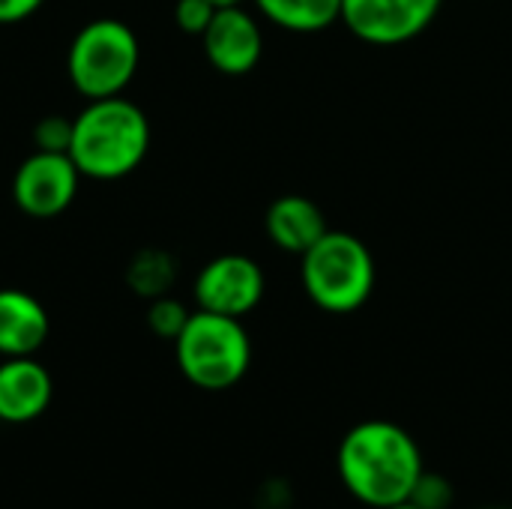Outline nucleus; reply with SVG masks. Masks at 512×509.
<instances>
[{"label": "nucleus", "instance_id": "20e7f679", "mask_svg": "<svg viewBox=\"0 0 512 509\" xmlns=\"http://www.w3.org/2000/svg\"><path fill=\"white\" fill-rule=\"evenodd\" d=\"M174 357L180 375L192 387L222 393L246 378L252 366V339L243 327V318L198 309L174 339Z\"/></svg>", "mask_w": 512, "mask_h": 509}, {"label": "nucleus", "instance_id": "9d476101", "mask_svg": "<svg viewBox=\"0 0 512 509\" xmlns=\"http://www.w3.org/2000/svg\"><path fill=\"white\" fill-rule=\"evenodd\" d=\"M54 399L51 372L36 357H3L0 363V423H33Z\"/></svg>", "mask_w": 512, "mask_h": 509}, {"label": "nucleus", "instance_id": "9b49d317", "mask_svg": "<svg viewBox=\"0 0 512 509\" xmlns=\"http://www.w3.org/2000/svg\"><path fill=\"white\" fill-rule=\"evenodd\" d=\"M264 231L288 255L309 252L327 231V216L318 201L309 195H279L264 216Z\"/></svg>", "mask_w": 512, "mask_h": 509}, {"label": "nucleus", "instance_id": "2eb2a0df", "mask_svg": "<svg viewBox=\"0 0 512 509\" xmlns=\"http://www.w3.org/2000/svg\"><path fill=\"white\" fill-rule=\"evenodd\" d=\"M189 315L192 312L180 300H174L171 294H162V297H153V303L147 309V327L153 330V336L174 342L183 333Z\"/></svg>", "mask_w": 512, "mask_h": 509}, {"label": "nucleus", "instance_id": "7ed1b4c3", "mask_svg": "<svg viewBox=\"0 0 512 509\" xmlns=\"http://www.w3.org/2000/svg\"><path fill=\"white\" fill-rule=\"evenodd\" d=\"M378 267L372 249L348 231H327L300 255V282L306 297L330 315L363 309L375 291Z\"/></svg>", "mask_w": 512, "mask_h": 509}, {"label": "nucleus", "instance_id": "aec40b11", "mask_svg": "<svg viewBox=\"0 0 512 509\" xmlns=\"http://www.w3.org/2000/svg\"><path fill=\"white\" fill-rule=\"evenodd\" d=\"M210 3H216V6H240L246 0H210Z\"/></svg>", "mask_w": 512, "mask_h": 509}, {"label": "nucleus", "instance_id": "f8f14e48", "mask_svg": "<svg viewBox=\"0 0 512 509\" xmlns=\"http://www.w3.org/2000/svg\"><path fill=\"white\" fill-rule=\"evenodd\" d=\"M51 330L45 306L18 288L0 291V357H36Z\"/></svg>", "mask_w": 512, "mask_h": 509}, {"label": "nucleus", "instance_id": "39448f33", "mask_svg": "<svg viewBox=\"0 0 512 509\" xmlns=\"http://www.w3.org/2000/svg\"><path fill=\"white\" fill-rule=\"evenodd\" d=\"M141 48L129 24L117 18L87 21L69 45V81L87 99L120 96L138 72Z\"/></svg>", "mask_w": 512, "mask_h": 509}, {"label": "nucleus", "instance_id": "dca6fc26", "mask_svg": "<svg viewBox=\"0 0 512 509\" xmlns=\"http://www.w3.org/2000/svg\"><path fill=\"white\" fill-rule=\"evenodd\" d=\"M408 501L420 509H450L453 507V483L438 471H423Z\"/></svg>", "mask_w": 512, "mask_h": 509}, {"label": "nucleus", "instance_id": "6e6552de", "mask_svg": "<svg viewBox=\"0 0 512 509\" xmlns=\"http://www.w3.org/2000/svg\"><path fill=\"white\" fill-rule=\"evenodd\" d=\"M264 270L249 255H219L195 276V303L204 312L246 318L264 297Z\"/></svg>", "mask_w": 512, "mask_h": 509}, {"label": "nucleus", "instance_id": "1a4fd4ad", "mask_svg": "<svg viewBox=\"0 0 512 509\" xmlns=\"http://www.w3.org/2000/svg\"><path fill=\"white\" fill-rule=\"evenodd\" d=\"M201 45L216 72L249 75L264 54V33L255 15L243 9V3L219 6L210 27L201 36Z\"/></svg>", "mask_w": 512, "mask_h": 509}, {"label": "nucleus", "instance_id": "4468645a", "mask_svg": "<svg viewBox=\"0 0 512 509\" xmlns=\"http://www.w3.org/2000/svg\"><path fill=\"white\" fill-rule=\"evenodd\" d=\"M174 276H177V267L171 261V255L165 252H156V249H147L141 255H135L132 267H129V285L135 294L141 297H162L171 291L174 285Z\"/></svg>", "mask_w": 512, "mask_h": 509}, {"label": "nucleus", "instance_id": "a211bd4d", "mask_svg": "<svg viewBox=\"0 0 512 509\" xmlns=\"http://www.w3.org/2000/svg\"><path fill=\"white\" fill-rule=\"evenodd\" d=\"M216 9H219V6L210 3V0H177V6H174V21H177V27H180L183 33L201 39L204 30L210 27Z\"/></svg>", "mask_w": 512, "mask_h": 509}, {"label": "nucleus", "instance_id": "0eeeda50", "mask_svg": "<svg viewBox=\"0 0 512 509\" xmlns=\"http://www.w3.org/2000/svg\"><path fill=\"white\" fill-rule=\"evenodd\" d=\"M81 171L69 153L33 150L12 177V201L33 219L60 216L78 192Z\"/></svg>", "mask_w": 512, "mask_h": 509}, {"label": "nucleus", "instance_id": "6ab92c4d", "mask_svg": "<svg viewBox=\"0 0 512 509\" xmlns=\"http://www.w3.org/2000/svg\"><path fill=\"white\" fill-rule=\"evenodd\" d=\"M45 0H0V24H15L30 18Z\"/></svg>", "mask_w": 512, "mask_h": 509}, {"label": "nucleus", "instance_id": "423d86ee", "mask_svg": "<svg viewBox=\"0 0 512 509\" xmlns=\"http://www.w3.org/2000/svg\"><path fill=\"white\" fill-rule=\"evenodd\" d=\"M444 0H342V24L369 45H405L423 36Z\"/></svg>", "mask_w": 512, "mask_h": 509}, {"label": "nucleus", "instance_id": "f257e3e1", "mask_svg": "<svg viewBox=\"0 0 512 509\" xmlns=\"http://www.w3.org/2000/svg\"><path fill=\"white\" fill-rule=\"evenodd\" d=\"M336 471L354 501L387 509L411 498L426 465L411 432L390 420H366L345 432Z\"/></svg>", "mask_w": 512, "mask_h": 509}, {"label": "nucleus", "instance_id": "f03ea898", "mask_svg": "<svg viewBox=\"0 0 512 509\" xmlns=\"http://www.w3.org/2000/svg\"><path fill=\"white\" fill-rule=\"evenodd\" d=\"M147 150H150L147 114L123 96L90 99L72 117L69 156L81 171V177L120 180L144 162Z\"/></svg>", "mask_w": 512, "mask_h": 509}, {"label": "nucleus", "instance_id": "f3484780", "mask_svg": "<svg viewBox=\"0 0 512 509\" xmlns=\"http://www.w3.org/2000/svg\"><path fill=\"white\" fill-rule=\"evenodd\" d=\"M72 141V120L60 114H48L33 126V147L48 153H69Z\"/></svg>", "mask_w": 512, "mask_h": 509}, {"label": "nucleus", "instance_id": "ddd939ff", "mask_svg": "<svg viewBox=\"0 0 512 509\" xmlns=\"http://www.w3.org/2000/svg\"><path fill=\"white\" fill-rule=\"evenodd\" d=\"M261 15L288 33H321L342 21V0H252Z\"/></svg>", "mask_w": 512, "mask_h": 509}, {"label": "nucleus", "instance_id": "412c9836", "mask_svg": "<svg viewBox=\"0 0 512 509\" xmlns=\"http://www.w3.org/2000/svg\"><path fill=\"white\" fill-rule=\"evenodd\" d=\"M387 509H420L417 504H411V501H405V504H396V507H387Z\"/></svg>", "mask_w": 512, "mask_h": 509}]
</instances>
